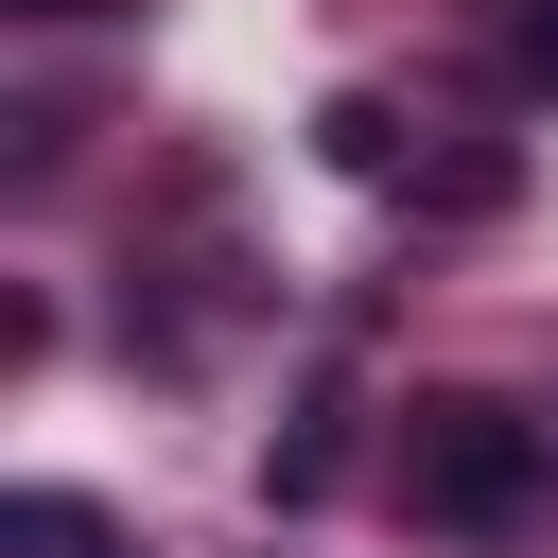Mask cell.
<instances>
[{"instance_id": "obj_1", "label": "cell", "mask_w": 558, "mask_h": 558, "mask_svg": "<svg viewBox=\"0 0 558 558\" xmlns=\"http://www.w3.org/2000/svg\"><path fill=\"white\" fill-rule=\"evenodd\" d=\"M401 506L436 541H471V558H541L558 541V418H523L488 384L401 401Z\"/></svg>"}, {"instance_id": "obj_2", "label": "cell", "mask_w": 558, "mask_h": 558, "mask_svg": "<svg viewBox=\"0 0 558 558\" xmlns=\"http://www.w3.org/2000/svg\"><path fill=\"white\" fill-rule=\"evenodd\" d=\"M0 558H140V523H105L87 488H0Z\"/></svg>"}, {"instance_id": "obj_3", "label": "cell", "mask_w": 558, "mask_h": 558, "mask_svg": "<svg viewBox=\"0 0 558 558\" xmlns=\"http://www.w3.org/2000/svg\"><path fill=\"white\" fill-rule=\"evenodd\" d=\"M331 471H349V384H314V401H296V436H262V506H314Z\"/></svg>"}, {"instance_id": "obj_4", "label": "cell", "mask_w": 558, "mask_h": 558, "mask_svg": "<svg viewBox=\"0 0 558 558\" xmlns=\"http://www.w3.org/2000/svg\"><path fill=\"white\" fill-rule=\"evenodd\" d=\"M314 157L384 192V174H401V105H384V87H331V105H314Z\"/></svg>"}, {"instance_id": "obj_5", "label": "cell", "mask_w": 558, "mask_h": 558, "mask_svg": "<svg viewBox=\"0 0 558 558\" xmlns=\"http://www.w3.org/2000/svg\"><path fill=\"white\" fill-rule=\"evenodd\" d=\"M488 35H506V87L558 105V0H488Z\"/></svg>"}, {"instance_id": "obj_6", "label": "cell", "mask_w": 558, "mask_h": 558, "mask_svg": "<svg viewBox=\"0 0 558 558\" xmlns=\"http://www.w3.org/2000/svg\"><path fill=\"white\" fill-rule=\"evenodd\" d=\"M17 17H87V0H17Z\"/></svg>"}]
</instances>
